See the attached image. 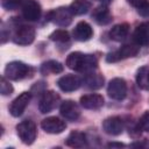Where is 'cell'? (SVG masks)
I'll return each instance as SVG.
<instances>
[{"label":"cell","instance_id":"cell-10","mask_svg":"<svg viewBox=\"0 0 149 149\" xmlns=\"http://www.w3.org/2000/svg\"><path fill=\"white\" fill-rule=\"evenodd\" d=\"M31 99V93L30 92H22L21 94H19L9 105V113L19 118L23 114V112L26 111V107L29 105V101Z\"/></svg>","mask_w":149,"mask_h":149},{"label":"cell","instance_id":"cell-4","mask_svg":"<svg viewBox=\"0 0 149 149\" xmlns=\"http://www.w3.org/2000/svg\"><path fill=\"white\" fill-rule=\"evenodd\" d=\"M35 40V29L34 27L29 24L20 23L16 26L14 34H13V41L14 43L19 45H28L33 43Z\"/></svg>","mask_w":149,"mask_h":149},{"label":"cell","instance_id":"cell-21","mask_svg":"<svg viewBox=\"0 0 149 149\" xmlns=\"http://www.w3.org/2000/svg\"><path fill=\"white\" fill-rule=\"evenodd\" d=\"M109 38L116 42L123 41L129 34V24L128 23H118L109 30Z\"/></svg>","mask_w":149,"mask_h":149},{"label":"cell","instance_id":"cell-1","mask_svg":"<svg viewBox=\"0 0 149 149\" xmlns=\"http://www.w3.org/2000/svg\"><path fill=\"white\" fill-rule=\"evenodd\" d=\"M65 64L69 69L81 72V73H87L91 71H94L98 66V61L94 55L91 54H84L80 51H74L71 52L65 61Z\"/></svg>","mask_w":149,"mask_h":149},{"label":"cell","instance_id":"cell-20","mask_svg":"<svg viewBox=\"0 0 149 149\" xmlns=\"http://www.w3.org/2000/svg\"><path fill=\"white\" fill-rule=\"evenodd\" d=\"M84 79H83V83L91 90H98L100 87H102L104 85V77L100 74V73H97L94 71H91V72H87V73H84Z\"/></svg>","mask_w":149,"mask_h":149},{"label":"cell","instance_id":"cell-27","mask_svg":"<svg viewBox=\"0 0 149 149\" xmlns=\"http://www.w3.org/2000/svg\"><path fill=\"white\" fill-rule=\"evenodd\" d=\"M137 126L141 130L149 133V111H146L139 119Z\"/></svg>","mask_w":149,"mask_h":149},{"label":"cell","instance_id":"cell-6","mask_svg":"<svg viewBox=\"0 0 149 149\" xmlns=\"http://www.w3.org/2000/svg\"><path fill=\"white\" fill-rule=\"evenodd\" d=\"M139 52V45L136 44H123L122 47H120L119 49L107 54L106 56V61L108 63H115L129 57H134L136 56Z\"/></svg>","mask_w":149,"mask_h":149},{"label":"cell","instance_id":"cell-13","mask_svg":"<svg viewBox=\"0 0 149 149\" xmlns=\"http://www.w3.org/2000/svg\"><path fill=\"white\" fill-rule=\"evenodd\" d=\"M125 125L123 120L120 116H109L104 120L102 122V129L106 134L112 136H118L123 132Z\"/></svg>","mask_w":149,"mask_h":149},{"label":"cell","instance_id":"cell-23","mask_svg":"<svg viewBox=\"0 0 149 149\" xmlns=\"http://www.w3.org/2000/svg\"><path fill=\"white\" fill-rule=\"evenodd\" d=\"M136 84L142 90H149V66H141L136 72Z\"/></svg>","mask_w":149,"mask_h":149},{"label":"cell","instance_id":"cell-7","mask_svg":"<svg viewBox=\"0 0 149 149\" xmlns=\"http://www.w3.org/2000/svg\"><path fill=\"white\" fill-rule=\"evenodd\" d=\"M107 94L114 100H123L127 95V83L122 78H113L107 86Z\"/></svg>","mask_w":149,"mask_h":149},{"label":"cell","instance_id":"cell-30","mask_svg":"<svg viewBox=\"0 0 149 149\" xmlns=\"http://www.w3.org/2000/svg\"><path fill=\"white\" fill-rule=\"evenodd\" d=\"M108 147H112V148L119 147V148H121V147H125V144L123 143H114V142H112V143H108Z\"/></svg>","mask_w":149,"mask_h":149},{"label":"cell","instance_id":"cell-26","mask_svg":"<svg viewBox=\"0 0 149 149\" xmlns=\"http://www.w3.org/2000/svg\"><path fill=\"white\" fill-rule=\"evenodd\" d=\"M26 0H2V7L7 10H15L19 7H22Z\"/></svg>","mask_w":149,"mask_h":149},{"label":"cell","instance_id":"cell-28","mask_svg":"<svg viewBox=\"0 0 149 149\" xmlns=\"http://www.w3.org/2000/svg\"><path fill=\"white\" fill-rule=\"evenodd\" d=\"M0 91L2 95H9L13 93V86L9 83V79L6 78L5 76L1 78V85H0Z\"/></svg>","mask_w":149,"mask_h":149},{"label":"cell","instance_id":"cell-11","mask_svg":"<svg viewBox=\"0 0 149 149\" xmlns=\"http://www.w3.org/2000/svg\"><path fill=\"white\" fill-rule=\"evenodd\" d=\"M42 129L48 134H61L65 130L66 123L64 120L57 118V116H49L42 120L41 122Z\"/></svg>","mask_w":149,"mask_h":149},{"label":"cell","instance_id":"cell-8","mask_svg":"<svg viewBox=\"0 0 149 149\" xmlns=\"http://www.w3.org/2000/svg\"><path fill=\"white\" fill-rule=\"evenodd\" d=\"M61 98L55 91H44L38 101V109L41 113L45 114L51 112L59 102Z\"/></svg>","mask_w":149,"mask_h":149},{"label":"cell","instance_id":"cell-2","mask_svg":"<svg viewBox=\"0 0 149 149\" xmlns=\"http://www.w3.org/2000/svg\"><path fill=\"white\" fill-rule=\"evenodd\" d=\"M33 69L23 62L13 61L5 68V77L9 80H21L30 76Z\"/></svg>","mask_w":149,"mask_h":149},{"label":"cell","instance_id":"cell-24","mask_svg":"<svg viewBox=\"0 0 149 149\" xmlns=\"http://www.w3.org/2000/svg\"><path fill=\"white\" fill-rule=\"evenodd\" d=\"M41 73L47 76V74H50V73H61L63 71V65L57 62V61H47L44 62L42 65H41V69H40Z\"/></svg>","mask_w":149,"mask_h":149},{"label":"cell","instance_id":"cell-22","mask_svg":"<svg viewBox=\"0 0 149 149\" xmlns=\"http://www.w3.org/2000/svg\"><path fill=\"white\" fill-rule=\"evenodd\" d=\"M69 8L73 15H83L91 9V2L88 0H73Z\"/></svg>","mask_w":149,"mask_h":149},{"label":"cell","instance_id":"cell-3","mask_svg":"<svg viewBox=\"0 0 149 149\" xmlns=\"http://www.w3.org/2000/svg\"><path fill=\"white\" fill-rule=\"evenodd\" d=\"M16 133L24 144H31L37 136V128L34 121L23 120L16 126Z\"/></svg>","mask_w":149,"mask_h":149},{"label":"cell","instance_id":"cell-5","mask_svg":"<svg viewBox=\"0 0 149 149\" xmlns=\"http://www.w3.org/2000/svg\"><path fill=\"white\" fill-rule=\"evenodd\" d=\"M73 14L71 13L69 7H58L56 9L50 10L47 14V20L59 26V27H66L71 23Z\"/></svg>","mask_w":149,"mask_h":149},{"label":"cell","instance_id":"cell-18","mask_svg":"<svg viewBox=\"0 0 149 149\" xmlns=\"http://www.w3.org/2000/svg\"><path fill=\"white\" fill-rule=\"evenodd\" d=\"M92 17L94 19V21L98 24H102V26L108 24L112 21V14H111L108 7L106 5H104V3L93 9Z\"/></svg>","mask_w":149,"mask_h":149},{"label":"cell","instance_id":"cell-15","mask_svg":"<svg viewBox=\"0 0 149 149\" xmlns=\"http://www.w3.org/2000/svg\"><path fill=\"white\" fill-rule=\"evenodd\" d=\"M72 36L76 41L85 42V41H88L93 36V29H92L91 24L87 23L86 21H80L73 28Z\"/></svg>","mask_w":149,"mask_h":149},{"label":"cell","instance_id":"cell-17","mask_svg":"<svg viewBox=\"0 0 149 149\" xmlns=\"http://www.w3.org/2000/svg\"><path fill=\"white\" fill-rule=\"evenodd\" d=\"M133 41L139 47L149 44V23H141L135 28L133 33Z\"/></svg>","mask_w":149,"mask_h":149},{"label":"cell","instance_id":"cell-9","mask_svg":"<svg viewBox=\"0 0 149 149\" xmlns=\"http://www.w3.org/2000/svg\"><path fill=\"white\" fill-rule=\"evenodd\" d=\"M21 12H22V16L26 21L34 22L41 17L42 8L37 0H26L21 7Z\"/></svg>","mask_w":149,"mask_h":149},{"label":"cell","instance_id":"cell-16","mask_svg":"<svg viewBox=\"0 0 149 149\" xmlns=\"http://www.w3.org/2000/svg\"><path fill=\"white\" fill-rule=\"evenodd\" d=\"M80 105L86 109H99L104 106V97L98 93L85 94L80 98Z\"/></svg>","mask_w":149,"mask_h":149},{"label":"cell","instance_id":"cell-14","mask_svg":"<svg viewBox=\"0 0 149 149\" xmlns=\"http://www.w3.org/2000/svg\"><path fill=\"white\" fill-rule=\"evenodd\" d=\"M83 84V80L76 76V74H65L62 76L58 80H57V85L58 87L63 91V92H72L78 90Z\"/></svg>","mask_w":149,"mask_h":149},{"label":"cell","instance_id":"cell-12","mask_svg":"<svg viewBox=\"0 0 149 149\" xmlns=\"http://www.w3.org/2000/svg\"><path fill=\"white\" fill-rule=\"evenodd\" d=\"M61 115L69 121H76L80 116V108L73 100H65L59 106Z\"/></svg>","mask_w":149,"mask_h":149},{"label":"cell","instance_id":"cell-31","mask_svg":"<svg viewBox=\"0 0 149 149\" xmlns=\"http://www.w3.org/2000/svg\"><path fill=\"white\" fill-rule=\"evenodd\" d=\"M95 1H100V2H102L104 5H106V3H108V2H111V0H95Z\"/></svg>","mask_w":149,"mask_h":149},{"label":"cell","instance_id":"cell-29","mask_svg":"<svg viewBox=\"0 0 149 149\" xmlns=\"http://www.w3.org/2000/svg\"><path fill=\"white\" fill-rule=\"evenodd\" d=\"M127 2L137 9V12L147 8L149 6V0H127Z\"/></svg>","mask_w":149,"mask_h":149},{"label":"cell","instance_id":"cell-19","mask_svg":"<svg viewBox=\"0 0 149 149\" xmlns=\"http://www.w3.org/2000/svg\"><path fill=\"white\" fill-rule=\"evenodd\" d=\"M65 144L68 147H71V148H84V147H87L86 135L84 133H81V132L73 130L66 137Z\"/></svg>","mask_w":149,"mask_h":149},{"label":"cell","instance_id":"cell-25","mask_svg":"<svg viewBox=\"0 0 149 149\" xmlns=\"http://www.w3.org/2000/svg\"><path fill=\"white\" fill-rule=\"evenodd\" d=\"M50 40L57 43H66L70 41V34L64 29H57L50 34Z\"/></svg>","mask_w":149,"mask_h":149}]
</instances>
